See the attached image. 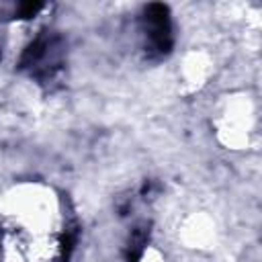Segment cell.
Wrapping results in <instances>:
<instances>
[{
  "label": "cell",
  "mask_w": 262,
  "mask_h": 262,
  "mask_svg": "<svg viewBox=\"0 0 262 262\" xmlns=\"http://www.w3.org/2000/svg\"><path fill=\"white\" fill-rule=\"evenodd\" d=\"M143 31L151 51L166 53L172 47V25L164 4H149L143 14Z\"/></svg>",
  "instance_id": "cell-1"
}]
</instances>
